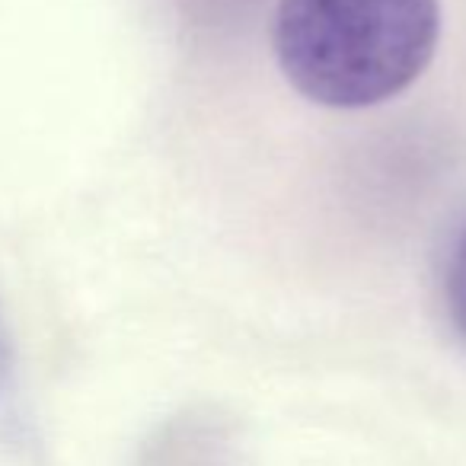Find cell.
Segmentation results:
<instances>
[{
	"label": "cell",
	"mask_w": 466,
	"mask_h": 466,
	"mask_svg": "<svg viewBox=\"0 0 466 466\" xmlns=\"http://www.w3.org/2000/svg\"><path fill=\"white\" fill-rule=\"evenodd\" d=\"M16 402V358L14 342H10V329L0 313V412L10 415Z\"/></svg>",
	"instance_id": "obj_3"
},
{
	"label": "cell",
	"mask_w": 466,
	"mask_h": 466,
	"mask_svg": "<svg viewBox=\"0 0 466 466\" xmlns=\"http://www.w3.org/2000/svg\"><path fill=\"white\" fill-rule=\"evenodd\" d=\"M211 4H230V7H233L237 0H205V7H211ZM240 4H243V0H240Z\"/></svg>",
	"instance_id": "obj_4"
},
{
	"label": "cell",
	"mask_w": 466,
	"mask_h": 466,
	"mask_svg": "<svg viewBox=\"0 0 466 466\" xmlns=\"http://www.w3.org/2000/svg\"><path fill=\"white\" fill-rule=\"evenodd\" d=\"M441 294H444V310L451 319L453 332L466 345V224L453 237L444 259V279H441Z\"/></svg>",
	"instance_id": "obj_2"
},
{
	"label": "cell",
	"mask_w": 466,
	"mask_h": 466,
	"mask_svg": "<svg viewBox=\"0 0 466 466\" xmlns=\"http://www.w3.org/2000/svg\"><path fill=\"white\" fill-rule=\"evenodd\" d=\"M438 35V0H279L272 46L300 96L368 109L421 77Z\"/></svg>",
	"instance_id": "obj_1"
}]
</instances>
